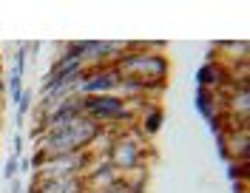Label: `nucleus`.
I'll list each match as a JSON object with an SVG mask.
<instances>
[{
	"instance_id": "2eb2a0df",
	"label": "nucleus",
	"mask_w": 250,
	"mask_h": 193,
	"mask_svg": "<svg viewBox=\"0 0 250 193\" xmlns=\"http://www.w3.org/2000/svg\"><path fill=\"white\" fill-rule=\"evenodd\" d=\"M40 48H43V43H40V40L26 43V54H29V57H37V54H40Z\"/></svg>"
},
{
	"instance_id": "f8f14e48",
	"label": "nucleus",
	"mask_w": 250,
	"mask_h": 193,
	"mask_svg": "<svg viewBox=\"0 0 250 193\" xmlns=\"http://www.w3.org/2000/svg\"><path fill=\"white\" fill-rule=\"evenodd\" d=\"M3 179L12 182V179H20V159L17 156H9L6 165H3Z\"/></svg>"
},
{
	"instance_id": "0eeeda50",
	"label": "nucleus",
	"mask_w": 250,
	"mask_h": 193,
	"mask_svg": "<svg viewBox=\"0 0 250 193\" xmlns=\"http://www.w3.org/2000/svg\"><path fill=\"white\" fill-rule=\"evenodd\" d=\"M162 122H165V111H162V105H159V102H151V105L137 116L134 125H137V131H140L145 139H151L156 131L162 128Z\"/></svg>"
},
{
	"instance_id": "39448f33",
	"label": "nucleus",
	"mask_w": 250,
	"mask_h": 193,
	"mask_svg": "<svg viewBox=\"0 0 250 193\" xmlns=\"http://www.w3.org/2000/svg\"><path fill=\"white\" fill-rule=\"evenodd\" d=\"M85 191H103V188H108V185H114V182H120L123 179V174L111 165L108 156H100V159L91 162V168L85 171Z\"/></svg>"
},
{
	"instance_id": "423d86ee",
	"label": "nucleus",
	"mask_w": 250,
	"mask_h": 193,
	"mask_svg": "<svg viewBox=\"0 0 250 193\" xmlns=\"http://www.w3.org/2000/svg\"><path fill=\"white\" fill-rule=\"evenodd\" d=\"M230 82V74L222 68V63H205L199 71H196V85L205 88V91H222L225 85Z\"/></svg>"
},
{
	"instance_id": "1a4fd4ad",
	"label": "nucleus",
	"mask_w": 250,
	"mask_h": 193,
	"mask_svg": "<svg viewBox=\"0 0 250 193\" xmlns=\"http://www.w3.org/2000/svg\"><path fill=\"white\" fill-rule=\"evenodd\" d=\"M6 96L12 99V105H17L23 96V77L15 71H9V77H6Z\"/></svg>"
},
{
	"instance_id": "6e6552de",
	"label": "nucleus",
	"mask_w": 250,
	"mask_h": 193,
	"mask_svg": "<svg viewBox=\"0 0 250 193\" xmlns=\"http://www.w3.org/2000/svg\"><path fill=\"white\" fill-rule=\"evenodd\" d=\"M196 108H199V114H202L205 119L210 122V119H213V116L222 111V94L199 88V91H196Z\"/></svg>"
},
{
	"instance_id": "dca6fc26",
	"label": "nucleus",
	"mask_w": 250,
	"mask_h": 193,
	"mask_svg": "<svg viewBox=\"0 0 250 193\" xmlns=\"http://www.w3.org/2000/svg\"><path fill=\"white\" fill-rule=\"evenodd\" d=\"M6 185H9V193H26V188H23L20 179H12V182H6Z\"/></svg>"
},
{
	"instance_id": "f03ea898",
	"label": "nucleus",
	"mask_w": 250,
	"mask_h": 193,
	"mask_svg": "<svg viewBox=\"0 0 250 193\" xmlns=\"http://www.w3.org/2000/svg\"><path fill=\"white\" fill-rule=\"evenodd\" d=\"M148 154H151L148 139L137 131V125H131L125 131V136H120L117 142L111 145L108 159L120 174H131L137 168H148Z\"/></svg>"
},
{
	"instance_id": "4468645a",
	"label": "nucleus",
	"mask_w": 250,
	"mask_h": 193,
	"mask_svg": "<svg viewBox=\"0 0 250 193\" xmlns=\"http://www.w3.org/2000/svg\"><path fill=\"white\" fill-rule=\"evenodd\" d=\"M12 156H17V159L23 156V136H20V134L12 136Z\"/></svg>"
},
{
	"instance_id": "ddd939ff",
	"label": "nucleus",
	"mask_w": 250,
	"mask_h": 193,
	"mask_svg": "<svg viewBox=\"0 0 250 193\" xmlns=\"http://www.w3.org/2000/svg\"><path fill=\"white\" fill-rule=\"evenodd\" d=\"M91 193H131V188L125 185V179H120V182H114V185H108V188H103V191H91Z\"/></svg>"
},
{
	"instance_id": "f257e3e1",
	"label": "nucleus",
	"mask_w": 250,
	"mask_h": 193,
	"mask_svg": "<svg viewBox=\"0 0 250 193\" xmlns=\"http://www.w3.org/2000/svg\"><path fill=\"white\" fill-rule=\"evenodd\" d=\"M114 68L120 71V77H137V80H145L151 85H165L171 63L159 51H134L128 46V51L117 57Z\"/></svg>"
},
{
	"instance_id": "9b49d317",
	"label": "nucleus",
	"mask_w": 250,
	"mask_h": 193,
	"mask_svg": "<svg viewBox=\"0 0 250 193\" xmlns=\"http://www.w3.org/2000/svg\"><path fill=\"white\" fill-rule=\"evenodd\" d=\"M228 179L230 182H248V162H228Z\"/></svg>"
},
{
	"instance_id": "a211bd4d",
	"label": "nucleus",
	"mask_w": 250,
	"mask_h": 193,
	"mask_svg": "<svg viewBox=\"0 0 250 193\" xmlns=\"http://www.w3.org/2000/svg\"><path fill=\"white\" fill-rule=\"evenodd\" d=\"M0 131H3V111H0Z\"/></svg>"
},
{
	"instance_id": "7ed1b4c3",
	"label": "nucleus",
	"mask_w": 250,
	"mask_h": 193,
	"mask_svg": "<svg viewBox=\"0 0 250 193\" xmlns=\"http://www.w3.org/2000/svg\"><path fill=\"white\" fill-rule=\"evenodd\" d=\"M83 114L94 119L100 128L105 125H134V114L128 111V102L117 94H100V96H80Z\"/></svg>"
},
{
	"instance_id": "f3484780",
	"label": "nucleus",
	"mask_w": 250,
	"mask_h": 193,
	"mask_svg": "<svg viewBox=\"0 0 250 193\" xmlns=\"http://www.w3.org/2000/svg\"><path fill=\"white\" fill-rule=\"evenodd\" d=\"M26 174H31V162L26 156H20V176H26Z\"/></svg>"
},
{
	"instance_id": "9d476101",
	"label": "nucleus",
	"mask_w": 250,
	"mask_h": 193,
	"mask_svg": "<svg viewBox=\"0 0 250 193\" xmlns=\"http://www.w3.org/2000/svg\"><path fill=\"white\" fill-rule=\"evenodd\" d=\"M31 102H34V91H26V88H23V96H20V102H17V116H15L17 125H23L26 114L31 111Z\"/></svg>"
},
{
	"instance_id": "20e7f679",
	"label": "nucleus",
	"mask_w": 250,
	"mask_h": 193,
	"mask_svg": "<svg viewBox=\"0 0 250 193\" xmlns=\"http://www.w3.org/2000/svg\"><path fill=\"white\" fill-rule=\"evenodd\" d=\"M120 85V71L114 65H85V74L77 82L74 94L77 96H100V94H114Z\"/></svg>"
},
{
	"instance_id": "6ab92c4d",
	"label": "nucleus",
	"mask_w": 250,
	"mask_h": 193,
	"mask_svg": "<svg viewBox=\"0 0 250 193\" xmlns=\"http://www.w3.org/2000/svg\"><path fill=\"white\" fill-rule=\"evenodd\" d=\"M0 63H3V57H0Z\"/></svg>"
}]
</instances>
